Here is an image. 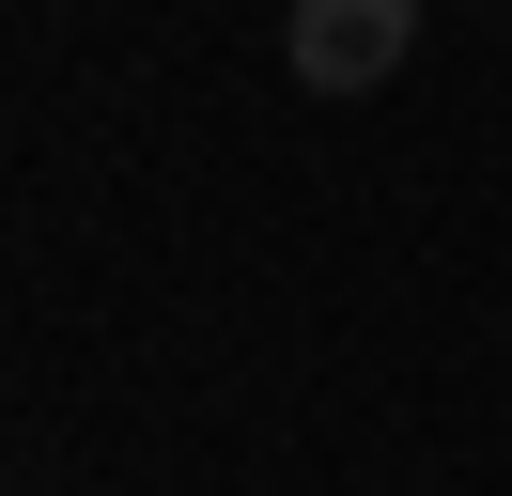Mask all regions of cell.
<instances>
[{
  "mask_svg": "<svg viewBox=\"0 0 512 496\" xmlns=\"http://www.w3.org/2000/svg\"><path fill=\"white\" fill-rule=\"evenodd\" d=\"M404 47H419V0H295L280 16V62L311 93H388Z\"/></svg>",
  "mask_w": 512,
  "mask_h": 496,
  "instance_id": "1",
  "label": "cell"
}]
</instances>
